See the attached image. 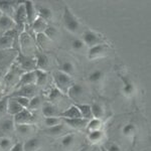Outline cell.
<instances>
[{
    "label": "cell",
    "instance_id": "cell-1",
    "mask_svg": "<svg viewBox=\"0 0 151 151\" xmlns=\"http://www.w3.org/2000/svg\"><path fill=\"white\" fill-rule=\"evenodd\" d=\"M52 79L55 84V88L60 93L68 94V91L74 82H73L70 76L60 72V70H55L52 73Z\"/></svg>",
    "mask_w": 151,
    "mask_h": 151
},
{
    "label": "cell",
    "instance_id": "cell-2",
    "mask_svg": "<svg viewBox=\"0 0 151 151\" xmlns=\"http://www.w3.org/2000/svg\"><path fill=\"white\" fill-rule=\"evenodd\" d=\"M63 22L64 26L70 33H77L81 28V23L79 19L72 12L69 7H65L64 14H63Z\"/></svg>",
    "mask_w": 151,
    "mask_h": 151
},
{
    "label": "cell",
    "instance_id": "cell-3",
    "mask_svg": "<svg viewBox=\"0 0 151 151\" xmlns=\"http://www.w3.org/2000/svg\"><path fill=\"white\" fill-rule=\"evenodd\" d=\"M82 40L89 48L96 47L98 45H102V43H106V40L103 35H101L98 32H95L93 30H90V29L83 32Z\"/></svg>",
    "mask_w": 151,
    "mask_h": 151
},
{
    "label": "cell",
    "instance_id": "cell-4",
    "mask_svg": "<svg viewBox=\"0 0 151 151\" xmlns=\"http://www.w3.org/2000/svg\"><path fill=\"white\" fill-rule=\"evenodd\" d=\"M15 63L24 72H32V70H36L35 58L32 55H26L23 53L17 55L15 58Z\"/></svg>",
    "mask_w": 151,
    "mask_h": 151
},
{
    "label": "cell",
    "instance_id": "cell-5",
    "mask_svg": "<svg viewBox=\"0 0 151 151\" xmlns=\"http://www.w3.org/2000/svg\"><path fill=\"white\" fill-rule=\"evenodd\" d=\"M111 47L108 43H102V45H98L96 47H93L89 48L88 50V58L89 60H98V58H105L110 53Z\"/></svg>",
    "mask_w": 151,
    "mask_h": 151
},
{
    "label": "cell",
    "instance_id": "cell-6",
    "mask_svg": "<svg viewBox=\"0 0 151 151\" xmlns=\"http://www.w3.org/2000/svg\"><path fill=\"white\" fill-rule=\"evenodd\" d=\"M23 73H25V72L21 70L20 68L16 65V63L14 65H12L5 76V82H6L7 86H8V85L9 86H16Z\"/></svg>",
    "mask_w": 151,
    "mask_h": 151
},
{
    "label": "cell",
    "instance_id": "cell-7",
    "mask_svg": "<svg viewBox=\"0 0 151 151\" xmlns=\"http://www.w3.org/2000/svg\"><path fill=\"white\" fill-rule=\"evenodd\" d=\"M26 86H36L35 70L23 73L22 76L20 77V79H19L17 85L15 86V88L16 89H19V88H21V87H26Z\"/></svg>",
    "mask_w": 151,
    "mask_h": 151
},
{
    "label": "cell",
    "instance_id": "cell-8",
    "mask_svg": "<svg viewBox=\"0 0 151 151\" xmlns=\"http://www.w3.org/2000/svg\"><path fill=\"white\" fill-rule=\"evenodd\" d=\"M13 120L15 124H32L35 121V116L28 109H23L13 117Z\"/></svg>",
    "mask_w": 151,
    "mask_h": 151
},
{
    "label": "cell",
    "instance_id": "cell-9",
    "mask_svg": "<svg viewBox=\"0 0 151 151\" xmlns=\"http://www.w3.org/2000/svg\"><path fill=\"white\" fill-rule=\"evenodd\" d=\"M85 94H86L85 87L82 86L81 84H77V83H74V84L70 86L69 91H68V96H69L70 99L75 100V101L81 100V98H83V97L85 96Z\"/></svg>",
    "mask_w": 151,
    "mask_h": 151
},
{
    "label": "cell",
    "instance_id": "cell-10",
    "mask_svg": "<svg viewBox=\"0 0 151 151\" xmlns=\"http://www.w3.org/2000/svg\"><path fill=\"white\" fill-rule=\"evenodd\" d=\"M23 5L25 7V13H26V22L29 25L33 23L35 18L37 17V12H36V6L35 5V2L32 1H24Z\"/></svg>",
    "mask_w": 151,
    "mask_h": 151
},
{
    "label": "cell",
    "instance_id": "cell-11",
    "mask_svg": "<svg viewBox=\"0 0 151 151\" xmlns=\"http://www.w3.org/2000/svg\"><path fill=\"white\" fill-rule=\"evenodd\" d=\"M15 33V28L4 32L1 37H0V47H2L3 48H10L14 43Z\"/></svg>",
    "mask_w": 151,
    "mask_h": 151
},
{
    "label": "cell",
    "instance_id": "cell-12",
    "mask_svg": "<svg viewBox=\"0 0 151 151\" xmlns=\"http://www.w3.org/2000/svg\"><path fill=\"white\" fill-rule=\"evenodd\" d=\"M13 17H14L13 20H14V22H15L16 25L22 27L24 24H25V22H26V13H25V7H24V5H23V2L17 6L15 12H14Z\"/></svg>",
    "mask_w": 151,
    "mask_h": 151
},
{
    "label": "cell",
    "instance_id": "cell-13",
    "mask_svg": "<svg viewBox=\"0 0 151 151\" xmlns=\"http://www.w3.org/2000/svg\"><path fill=\"white\" fill-rule=\"evenodd\" d=\"M121 80H122L123 83V94L128 98L133 97L136 93V87L133 84V82L128 77H125V76H121Z\"/></svg>",
    "mask_w": 151,
    "mask_h": 151
},
{
    "label": "cell",
    "instance_id": "cell-14",
    "mask_svg": "<svg viewBox=\"0 0 151 151\" xmlns=\"http://www.w3.org/2000/svg\"><path fill=\"white\" fill-rule=\"evenodd\" d=\"M19 3L16 1H0V11L5 15L12 17Z\"/></svg>",
    "mask_w": 151,
    "mask_h": 151
},
{
    "label": "cell",
    "instance_id": "cell-15",
    "mask_svg": "<svg viewBox=\"0 0 151 151\" xmlns=\"http://www.w3.org/2000/svg\"><path fill=\"white\" fill-rule=\"evenodd\" d=\"M19 42H20V45L22 47L23 55H30L31 52H32V48H33L32 40H31L30 36H29L27 33H22V35H20Z\"/></svg>",
    "mask_w": 151,
    "mask_h": 151
},
{
    "label": "cell",
    "instance_id": "cell-16",
    "mask_svg": "<svg viewBox=\"0 0 151 151\" xmlns=\"http://www.w3.org/2000/svg\"><path fill=\"white\" fill-rule=\"evenodd\" d=\"M42 114L45 116V118L47 117H60V112L58 110V108L52 103H45L42 105V108H41Z\"/></svg>",
    "mask_w": 151,
    "mask_h": 151
},
{
    "label": "cell",
    "instance_id": "cell-17",
    "mask_svg": "<svg viewBox=\"0 0 151 151\" xmlns=\"http://www.w3.org/2000/svg\"><path fill=\"white\" fill-rule=\"evenodd\" d=\"M65 123L67 124L69 127L73 129H77V130H84L87 128L88 122L89 121L83 118H78V119H64Z\"/></svg>",
    "mask_w": 151,
    "mask_h": 151
},
{
    "label": "cell",
    "instance_id": "cell-18",
    "mask_svg": "<svg viewBox=\"0 0 151 151\" xmlns=\"http://www.w3.org/2000/svg\"><path fill=\"white\" fill-rule=\"evenodd\" d=\"M60 117L63 119H78L82 118V115L80 113V110L78 109L77 105H72L68 109H65L64 112H60Z\"/></svg>",
    "mask_w": 151,
    "mask_h": 151
},
{
    "label": "cell",
    "instance_id": "cell-19",
    "mask_svg": "<svg viewBox=\"0 0 151 151\" xmlns=\"http://www.w3.org/2000/svg\"><path fill=\"white\" fill-rule=\"evenodd\" d=\"M13 96H22L28 99L33 98L36 96V86H26L19 88L15 93H13Z\"/></svg>",
    "mask_w": 151,
    "mask_h": 151
},
{
    "label": "cell",
    "instance_id": "cell-20",
    "mask_svg": "<svg viewBox=\"0 0 151 151\" xmlns=\"http://www.w3.org/2000/svg\"><path fill=\"white\" fill-rule=\"evenodd\" d=\"M16 26L15 22H14L13 18L10 17L8 15H5V14H2L0 16V29L6 32L8 30H12L14 29Z\"/></svg>",
    "mask_w": 151,
    "mask_h": 151
},
{
    "label": "cell",
    "instance_id": "cell-21",
    "mask_svg": "<svg viewBox=\"0 0 151 151\" xmlns=\"http://www.w3.org/2000/svg\"><path fill=\"white\" fill-rule=\"evenodd\" d=\"M65 126L60 123V124H58V125L53 126V127L47 128V130H45V133L52 136V137H60V136L63 137V136L68 133V131L65 130Z\"/></svg>",
    "mask_w": 151,
    "mask_h": 151
},
{
    "label": "cell",
    "instance_id": "cell-22",
    "mask_svg": "<svg viewBox=\"0 0 151 151\" xmlns=\"http://www.w3.org/2000/svg\"><path fill=\"white\" fill-rule=\"evenodd\" d=\"M32 26L33 31L36 33V35H40V33H45V30H47V26H48V22H47L45 20H43L42 18L40 17H36L35 20L33 21V23L31 24Z\"/></svg>",
    "mask_w": 151,
    "mask_h": 151
},
{
    "label": "cell",
    "instance_id": "cell-23",
    "mask_svg": "<svg viewBox=\"0 0 151 151\" xmlns=\"http://www.w3.org/2000/svg\"><path fill=\"white\" fill-rule=\"evenodd\" d=\"M15 131L19 135L28 136L35 132L33 124H15Z\"/></svg>",
    "mask_w": 151,
    "mask_h": 151
},
{
    "label": "cell",
    "instance_id": "cell-24",
    "mask_svg": "<svg viewBox=\"0 0 151 151\" xmlns=\"http://www.w3.org/2000/svg\"><path fill=\"white\" fill-rule=\"evenodd\" d=\"M15 130V123L13 118L4 119L0 122V131L5 134H10Z\"/></svg>",
    "mask_w": 151,
    "mask_h": 151
},
{
    "label": "cell",
    "instance_id": "cell-25",
    "mask_svg": "<svg viewBox=\"0 0 151 151\" xmlns=\"http://www.w3.org/2000/svg\"><path fill=\"white\" fill-rule=\"evenodd\" d=\"M76 142V135L74 133H67L60 138V145L64 149H70Z\"/></svg>",
    "mask_w": 151,
    "mask_h": 151
},
{
    "label": "cell",
    "instance_id": "cell-26",
    "mask_svg": "<svg viewBox=\"0 0 151 151\" xmlns=\"http://www.w3.org/2000/svg\"><path fill=\"white\" fill-rule=\"evenodd\" d=\"M23 107L20 106L17 102L14 101L13 99L9 97V100H8V105H7V113L9 114L10 116L14 117L16 114H18L19 112H21L23 110Z\"/></svg>",
    "mask_w": 151,
    "mask_h": 151
},
{
    "label": "cell",
    "instance_id": "cell-27",
    "mask_svg": "<svg viewBox=\"0 0 151 151\" xmlns=\"http://www.w3.org/2000/svg\"><path fill=\"white\" fill-rule=\"evenodd\" d=\"M35 65H36V70H47L48 67V58L43 53H36L35 55Z\"/></svg>",
    "mask_w": 151,
    "mask_h": 151
},
{
    "label": "cell",
    "instance_id": "cell-28",
    "mask_svg": "<svg viewBox=\"0 0 151 151\" xmlns=\"http://www.w3.org/2000/svg\"><path fill=\"white\" fill-rule=\"evenodd\" d=\"M36 12H37V16L42 18L47 22L52 20V11L50 7L47 6H37L36 7Z\"/></svg>",
    "mask_w": 151,
    "mask_h": 151
},
{
    "label": "cell",
    "instance_id": "cell-29",
    "mask_svg": "<svg viewBox=\"0 0 151 151\" xmlns=\"http://www.w3.org/2000/svg\"><path fill=\"white\" fill-rule=\"evenodd\" d=\"M41 141L36 137H32L28 139L23 144V150L24 151H36L40 148Z\"/></svg>",
    "mask_w": 151,
    "mask_h": 151
},
{
    "label": "cell",
    "instance_id": "cell-30",
    "mask_svg": "<svg viewBox=\"0 0 151 151\" xmlns=\"http://www.w3.org/2000/svg\"><path fill=\"white\" fill-rule=\"evenodd\" d=\"M77 107L80 110V113H81L83 119H86L88 121L93 119V115H92V111H91V105L79 104V105H77Z\"/></svg>",
    "mask_w": 151,
    "mask_h": 151
},
{
    "label": "cell",
    "instance_id": "cell-31",
    "mask_svg": "<svg viewBox=\"0 0 151 151\" xmlns=\"http://www.w3.org/2000/svg\"><path fill=\"white\" fill-rule=\"evenodd\" d=\"M91 111H92V115H93V118L95 119H102L104 118L105 116V110L101 104L99 103H93L91 105Z\"/></svg>",
    "mask_w": 151,
    "mask_h": 151
},
{
    "label": "cell",
    "instance_id": "cell-32",
    "mask_svg": "<svg viewBox=\"0 0 151 151\" xmlns=\"http://www.w3.org/2000/svg\"><path fill=\"white\" fill-rule=\"evenodd\" d=\"M60 72L65 73V74L69 75V76H72L75 74V65L73 64L70 60H64L60 64Z\"/></svg>",
    "mask_w": 151,
    "mask_h": 151
},
{
    "label": "cell",
    "instance_id": "cell-33",
    "mask_svg": "<svg viewBox=\"0 0 151 151\" xmlns=\"http://www.w3.org/2000/svg\"><path fill=\"white\" fill-rule=\"evenodd\" d=\"M122 134L125 137H134L137 133V127H136L135 124L133 123H127L122 127Z\"/></svg>",
    "mask_w": 151,
    "mask_h": 151
},
{
    "label": "cell",
    "instance_id": "cell-34",
    "mask_svg": "<svg viewBox=\"0 0 151 151\" xmlns=\"http://www.w3.org/2000/svg\"><path fill=\"white\" fill-rule=\"evenodd\" d=\"M104 78V72L102 70H95L92 73H90V75L88 76V81L92 84H97L100 83Z\"/></svg>",
    "mask_w": 151,
    "mask_h": 151
},
{
    "label": "cell",
    "instance_id": "cell-35",
    "mask_svg": "<svg viewBox=\"0 0 151 151\" xmlns=\"http://www.w3.org/2000/svg\"><path fill=\"white\" fill-rule=\"evenodd\" d=\"M14 143L10 137L7 136L0 137V151H10Z\"/></svg>",
    "mask_w": 151,
    "mask_h": 151
},
{
    "label": "cell",
    "instance_id": "cell-36",
    "mask_svg": "<svg viewBox=\"0 0 151 151\" xmlns=\"http://www.w3.org/2000/svg\"><path fill=\"white\" fill-rule=\"evenodd\" d=\"M104 138V133L102 132V130H98V131H92V132H89V135H88V139L91 143L93 144H97V143H100Z\"/></svg>",
    "mask_w": 151,
    "mask_h": 151
},
{
    "label": "cell",
    "instance_id": "cell-37",
    "mask_svg": "<svg viewBox=\"0 0 151 151\" xmlns=\"http://www.w3.org/2000/svg\"><path fill=\"white\" fill-rule=\"evenodd\" d=\"M102 128V120L100 119H91V120L88 122V126L87 129L89 132H92V131H98L101 130Z\"/></svg>",
    "mask_w": 151,
    "mask_h": 151
},
{
    "label": "cell",
    "instance_id": "cell-38",
    "mask_svg": "<svg viewBox=\"0 0 151 151\" xmlns=\"http://www.w3.org/2000/svg\"><path fill=\"white\" fill-rule=\"evenodd\" d=\"M70 45H72V48L76 52H84L85 48H86V45L84 43V41L80 38H73L72 41H70Z\"/></svg>",
    "mask_w": 151,
    "mask_h": 151
},
{
    "label": "cell",
    "instance_id": "cell-39",
    "mask_svg": "<svg viewBox=\"0 0 151 151\" xmlns=\"http://www.w3.org/2000/svg\"><path fill=\"white\" fill-rule=\"evenodd\" d=\"M35 76H36V86H42L47 82V72L40 70H35Z\"/></svg>",
    "mask_w": 151,
    "mask_h": 151
},
{
    "label": "cell",
    "instance_id": "cell-40",
    "mask_svg": "<svg viewBox=\"0 0 151 151\" xmlns=\"http://www.w3.org/2000/svg\"><path fill=\"white\" fill-rule=\"evenodd\" d=\"M62 123V118L60 117H47L45 118V125L47 128L53 127L55 125Z\"/></svg>",
    "mask_w": 151,
    "mask_h": 151
},
{
    "label": "cell",
    "instance_id": "cell-41",
    "mask_svg": "<svg viewBox=\"0 0 151 151\" xmlns=\"http://www.w3.org/2000/svg\"><path fill=\"white\" fill-rule=\"evenodd\" d=\"M10 98H12L14 101L17 102V103L20 105V106H22L24 109H28L30 99L26 98V97H22V96H11Z\"/></svg>",
    "mask_w": 151,
    "mask_h": 151
},
{
    "label": "cell",
    "instance_id": "cell-42",
    "mask_svg": "<svg viewBox=\"0 0 151 151\" xmlns=\"http://www.w3.org/2000/svg\"><path fill=\"white\" fill-rule=\"evenodd\" d=\"M62 97V93L57 89V88H53L50 90V94H48V100H50V103H55L57 102L58 99Z\"/></svg>",
    "mask_w": 151,
    "mask_h": 151
},
{
    "label": "cell",
    "instance_id": "cell-43",
    "mask_svg": "<svg viewBox=\"0 0 151 151\" xmlns=\"http://www.w3.org/2000/svg\"><path fill=\"white\" fill-rule=\"evenodd\" d=\"M40 98L38 96H35L33 97V98L30 99V101H29V106H28V110H37L38 108L40 107Z\"/></svg>",
    "mask_w": 151,
    "mask_h": 151
},
{
    "label": "cell",
    "instance_id": "cell-44",
    "mask_svg": "<svg viewBox=\"0 0 151 151\" xmlns=\"http://www.w3.org/2000/svg\"><path fill=\"white\" fill-rule=\"evenodd\" d=\"M9 97H2L0 99V117L3 116L4 114L7 113V105H8Z\"/></svg>",
    "mask_w": 151,
    "mask_h": 151
},
{
    "label": "cell",
    "instance_id": "cell-45",
    "mask_svg": "<svg viewBox=\"0 0 151 151\" xmlns=\"http://www.w3.org/2000/svg\"><path fill=\"white\" fill-rule=\"evenodd\" d=\"M36 40H37L38 45L41 47H45L47 45H48V42L50 41V40H48L47 36L45 33H40V35H36Z\"/></svg>",
    "mask_w": 151,
    "mask_h": 151
},
{
    "label": "cell",
    "instance_id": "cell-46",
    "mask_svg": "<svg viewBox=\"0 0 151 151\" xmlns=\"http://www.w3.org/2000/svg\"><path fill=\"white\" fill-rule=\"evenodd\" d=\"M45 35L47 36L48 40H52L53 38L55 37V35H58V30H57V28H55L53 26H52V25H50V24H48V26H47V30H45Z\"/></svg>",
    "mask_w": 151,
    "mask_h": 151
},
{
    "label": "cell",
    "instance_id": "cell-47",
    "mask_svg": "<svg viewBox=\"0 0 151 151\" xmlns=\"http://www.w3.org/2000/svg\"><path fill=\"white\" fill-rule=\"evenodd\" d=\"M103 147L107 151H122L120 146L115 142H107L103 145Z\"/></svg>",
    "mask_w": 151,
    "mask_h": 151
},
{
    "label": "cell",
    "instance_id": "cell-48",
    "mask_svg": "<svg viewBox=\"0 0 151 151\" xmlns=\"http://www.w3.org/2000/svg\"><path fill=\"white\" fill-rule=\"evenodd\" d=\"M10 151H24L23 150V144L22 143H16V144H14L13 146H12Z\"/></svg>",
    "mask_w": 151,
    "mask_h": 151
},
{
    "label": "cell",
    "instance_id": "cell-49",
    "mask_svg": "<svg viewBox=\"0 0 151 151\" xmlns=\"http://www.w3.org/2000/svg\"><path fill=\"white\" fill-rule=\"evenodd\" d=\"M80 151H90V148L89 147H84V148H82Z\"/></svg>",
    "mask_w": 151,
    "mask_h": 151
},
{
    "label": "cell",
    "instance_id": "cell-50",
    "mask_svg": "<svg viewBox=\"0 0 151 151\" xmlns=\"http://www.w3.org/2000/svg\"><path fill=\"white\" fill-rule=\"evenodd\" d=\"M100 151H107V150L105 149V148L103 147V146H101V148H100Z\"/></svg>",
    "mask_w": 151,
    "mask_h": 151
},
{
    "label": "cell",
    "instance_id": "cell-51",
    "mask_svg": "<svg viewBox=\"0 0 151 151\" xmlns=\"http://www.w3.org/2000/svg\"><path fill=\"white\" fill-rule=\"evenodd\" d=\"M1 92H2V88H1V85H0V95H1Z\"/></svg>",
    "mask_w": 151,
    "mask_h": 151
},
{
    "label": "cell",
    "instance_id": "cell-52",
    "mask_svg": "<svg viewBox=\"0 0 151 151\" xmlns=\"http://www.w3.org/2000/svg\"><path fill=\"white\" fill-rule=\"evenodd\" d=\"M2 14H3V13H2V12H1V11H0V16H1V15H2Z\"/></svg>",
    "mask_w": 151,
    "mask_h": 151
},
{
    "label": "cell",
    "instance_id": "cell-53",
    "mask_svg": "<svg viewBox=\"0 0 151 151\" xmlns=\"http://www.w3.org/2000/svg\"><path fill=\"white\" fill-rule=\"evenodd\" d=\"M0 99H1V97H0Z\"/></svg>",
    "mask_w": 151,
    "mask_h": 151
}]
</instances>
